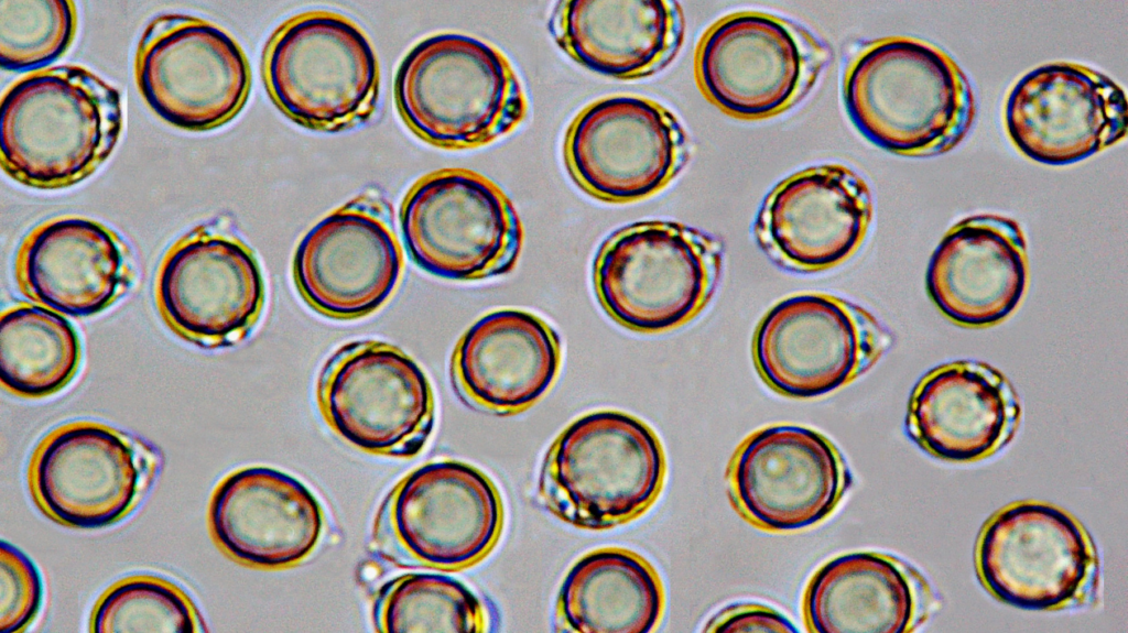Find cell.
I'll return each instance as SVG.
<instances>
[{"label":"cell","mask_w":1128,"mask_h":633,"mask_svg":"<svg viewBox=\"0 0 1128 633\" xmlns=\"http://www.w3.org/2000/svg\"><path fill=\"white\" fill-rule=\"evenodd\" d=\"M842 95L856 129L897 155L928 157L953 150L969 132L975 96L944 50L911 36L856 46L844 67Z\"/></svg>","instance_id":"cell-1"},{"label":"cell","mask_w":1128,"mask_h":633,"mask_svg":"<svg viewBox=\"0 0 1128 633\" xmlns=\"http://www.w3.org/2000/svg\"><path fill=\"white\" fill-rule=\"evenodd\" d=\"M122 125L119 90L91 70L58 65L26 74L1 99V167L28 187L73 186L108 159Z\"/></svg>","instance_id":"cell-2"},{"label":"cell","mask_w":1128,"mask_h":633,"mask_svg":"<svg viewBox=\"0 0 1128 633\" xmlns=\"http://www.w3.org/2000/svg\"><path fill=\"white\" fill-rule=\"evenodd\" d=\"M394 101L404 123L425 142L448 150L486 145L513 131L528 101L497 47L459 33L416 43L399 65Z\"/></svg>","instance_id":"cell-3"},{"label":"cell","mask_w":1128,"mask_h":633,"mask_svg":"<svg viewBox=\"0 0 1128 633\" xmlns=\"http://www.w3.org/2000/svg\"><path fill=\"white\" fill-rule=\"evenodd\" d=\"M665 474L654 430L628 413L600 410L579 416L555 438L538 492L561 521L601 531L642 515L659 498Z\"/></svg>","instance_id":"cell-4"},{"label":"cell","mask_w":1128,"mask_h":633,"mask_svg":"<svg viewBox=\"0 0 1128 633\" xmlns=\"http://www.w3.org/2000/svg\"><path fill=\"white\" fill-rule=\"evenodd\" d=\"M723 245L676 221L644 220L612 232L593 263L598 303L641 334L679 328L701 314L718 285Z\"/></svg>","instance_id":"cell-5"},{"label":"cell","mask_w":1128,"mask_h":633,"mask_svg":"<svg viewBox=\"0 0 1128 633\" xmlns=\"http://www.w3.org/2000/svg\"><path fill=\"white\" fill-rule=\"evenodd\" d=\"M505 509L495 482L462 461L427 462L388 493L375 517L371 549L399 568L457 571L497 545Z\"/></svg>","instance_id":"cell-6"},{"label":"cell","mask_w":1128,"mask_h":633,"mask_svg":"<svg viewBox=\"0 0 1128 633\" xmlns=\"http://www.w3.org/2000/svg\"><path fill=\"white\" fill-rule=\"evenodd\" d=\"M261 68L275 106L312 130L364 122L378 102L373 46L358 24L336 12L307 11L284 21L265 44Z\"/></svg>","instance_id":"cell-7"},{"label":"cell","mask_w":1128,"mask_h":633,"mask_svg":"<svg viewBox=\"0 0 1128 633\" xmlns=\"http://www.w3.org/2000/svg\"><path fill=\"white\" fill-rule=\"evenodd\" d=\"M832 59L829 47L801 24L761 11H737L712 23L694 53L704 97L740 120H764L793 108Z\"/></svg>","instance_id":"cell-8"},{"label":"cell","mask_w":1128,"mask_h":633,"mask_svg":"<svg viewBox=\"0 0 1128 633\" xmlns=\"http://www.w3.org/2000/svg\"><path fill=\"white\" fill-rule=\"evenodd\" d=\"M984 588L1007 604L1041 611L1093 607L1100 566L1091 534L1065 510L1018 501L993 514L975 547Z\"/></svg>","instance_id":"cell-9"},{"label":"cell","mask_w":1128,"mask_h":633,"mask_svg":"<svg viewBox=\"0 0 1128 633\" xmlns=\"http://www.w3.org/2000/svg\"><path fill=\"white\" fill-rule=\"evenodd\" d=\"M411 260L442 279L471 282L507 274L523 231L502 189L467 168L432 172L405 194L399 211Z\"/></svg>","instance_id":"cell-10"},{"label":"cell","mask_w":1128,"mask_h":633,"mask_svg":"<svg viewBox=\"0 0 1128 633\" xmlns=\"http://www.w3.org/2000/svg\"><path fill=\"white\" fill-rule=\"evenodd\" d=\"M890 331L845 298L804 293L783 298L760 319L752 360L776 393L813 399L866 373L891 347Z\"/></svg>","instance_id":"cell-11"},{"label":"cell","mask_w":1128,"mask_h":633,"mask_svg":"<svg viewBox=\"0 0 1128 633\" xmlns=\"http://www.w3.org/2000/svg\"><path fill=\"white\" fill-rule=\"evenodd\" d=\"M316 400L329 427L370 454L413 457L434 427L427 376L410 356L379 340L336 349L319 371Z\"/></svg>","instance_id":"cell-12"},{"label":"cell","mask_w":1128,"mask_h":633,"mask_svg":"<svg viewBox=\"0 0 1128 633\" xmlns=\"http://www.w3.org/2000/svg\"><path fill=\"white\" fill-rule=\"evenodd\" d=\"M134 77L160 119L192 132L228 123L245 107L251 88L250 65L239 43L217 24L180 13L160 14L145 26Z\"/></svg>","instance_id":"cell-13"},{"label":"cell","mask_w":1128,"mask_h":633,"mask_svg":"<svg viewBox=\"0 0 1128 633\" xmlns=\"http://www.w3.org/2000/svg\"><path fill=\"white\" fill-rule=\"evenodd\" d=\"M159 456L150 445L93 421L48 432L28 468L36 505L53 521L100 530L129 515L148 491Z\"/></svg>","instance_id":"cell-14"},{"label":"cell","mask_w":1128,"mask_h":633,"mask_svg":"<svg viewBox=\"0 0 1128 633\" xmlns=\"http://www.w3.org/2000/svg\"><path fill=\"white\" fill-rule=\"evenodd\" d=\"M154 301L165 325L203 348L243 340L265 306V284L253 251L220 221L200 223L174 241L155 279Z\"/></svg>","instance_id":"cell-15"},{"label":"cell","mask_w":1128,"mask_h":633,"mask_svg":"<svg viewBox=\"0 0 1128 633\" xmlns=\"http://www.w3.org/2000/svg\"><path fill=\"white\" fill-rule=\"evenodd\" d=\"M687 134L675 114L652 99L614 95L595 100L571 121L563 159L572 179L610 204L646 199L685 166Z\"/></svg>","instance_id":"cell-16"},{"label":"cell","mask_w":1128,"mask_h":633,"mask_svg":"<svg viewBox=\"0 0 1128 633\" xmlns=\"http://www.w3.org/2000/svg\"><path fill=\"white\" fill-rule=\"evenodd\" d=\"M852 484L849 469L824 435L809 427L772 425L751 433L735 450L727 485L736 511L768 532H794L827 519Z\"/></svg>","instance_id":"cell-17"},{"label":"cell","mask_w":1128,"mask_h":633,"mask_svg":"<svg viewBox=\"0 0 1128 633\" xmlns=\"http://www.w3.org/2000/svg\"><path fill=\"white\" fill-rule=\"evenodd\" d=\"M404 270L387 205L360 196L329 212L299 242L294 285L316 313L332 319L364 318L383 306Z\"/></svg>","instance_id":"cell-18"},{"label":"cell","mask_w":1128,"mask_h":633,"mask_svg":"<svg viewBox=\"0 0 1128 633\" xmlns=\"http://www.w3.org/2000/svg\"><path fill=\"white\" fill-rule=\"evenodd\" d=\"M1005 124L1015 146L1030 160L1067 165L1126 137V95L1108 76L1087 66L1045 64L1011 88Z\"/></svg>","instance_id":"cell-19"},{"label":"cell","mask_w":1128,"mask_h":633,"mask_svg":"<svg viewBox=\"0 0 1128 633\" xmlns=\"http://www.w3.org/2000/svg\"><path fill=\"white\" fill-rule=\"evenodd\" d=\"M874 214L866 181L839 163L810 166L779 182L753 223L761 249L802 273L835 268L861 247Z\"/></svg>","instance_id":"cell-20"},{"label":"cell","mask_w":1128,"mask_h":633,"mask_svg":"<svg viewBox=\"0 0 1128 633\" xmlns=\"http://www.w3.org/2000/svg\"><path fill=\"white\" fill-rule=\"evenodd\" d=\"M19 290L52 310L85 318L110 307L131 287L129 245L104 223L73 215L32 228L14 260Z\"/></svg>","instance_id":"cell-21"},{"label":"cell","mask_w":1128,"mask_h":633,"mask_svg":"<svg viewBox=\"0 0 1128 633\" xmlns=\"http://www.w3.org/2000/svg\"><path fill=\"white\" fill-rule=\"evenodd\" d=\"M1021 406L1007 378L991 365L957 360L923 374L908 404L907 435L925 452L951 462H977L1013 438Z\"/></svg>","instance_id":"cell-22"},{"label":"cell","mask_w":1128,"mask_h":633,"mask_svg":"<svg viewBox=\"0 0 1128 633\" xmlns=\"http://www.w3.org/2000/svg\"><path fill=\"white\" fill-rule=\"evenodd\" d=\"M208 522L214 541L230 558L253 568L284 569L315 549L324 515L301 481L273 468L252 466L218 483Z\"/></svg>","instance_id":"cell-23"},{"label":"cell","mask_w":1128,"mask_h":633,"mask_svg":"<svg viewBox=\"0 0 1128 633\" xmlns=\"http://www.w3.org/2000/svg\"><path fill=\"white\" fill-rule=\"evenodd\" d=\"M1027 243L1018 222L976 215L952 226L933 252L928 294L956 325L984 328L1005 320L1028 287Z\"/></svg>","instance_id":"cell-24"},{"label":"cell","mask_w":1128,"mask_h":633,"mask_svg":"<svg viewBox=\"0 0 1128 633\" xmlns=\"http://www.w3.org/2000/svg\"><path fill=\"white\" fill-rule=\"evenodd\" d=\"M940 607L922 572L879 552L826 561L811 577L802 601L807 631L818 633L914 632Z\"/></svg>","instance_id":"cell-25"},{"label":"cell","mask_w":1128,"mask_h":633,"mask_svg":"<svg viewBox=\"0 0 1128 633\" xmlns=\"http://www.w3.org/2000/svg\"><path fill=\"white\" fill-rule=\"evenodd\" d=\"M561 367L557 332L538 315L513 308L481 316L459 338L451 359L453 381L464 397L505 415L536 403Z\"/></svg>","instance_id":"cell-26"},{"label":"cell","mask_w":1128,"mask_h":633,"mask_svg":"<svg viewBox=\"0 0 1128 633\" xmlns=\"http://www.w3.org/2000/svg\"><path fill=\"white\" fill-rule=\"evenodd\" d=\"M549 30L578 64L621 80L663 69L684 39L681 6L664 0H568L556 2Z\"/></svg>","instance_id":"cell-27"},{"label":"cell","mask_w":1128,"mask_h":633,"mask_svg":"<svg viewBox=\"0 0 1128 633\" xmlns=\"http://www.w3.org/2000/svg\"><path fill=\"white\" fill-rule=\"evenodd\" d=\"M664 607L663 583L650 561L628 548L601 547L568 569L556 620L571 632L646 633L659 625Z\"/></svg>","instance_id":"cell-28"},{"label":"cell","mask_w":1128,"mask_h":633,"mask_svg":"<svg viewBox=\"0 0 1128 633\" xmlns=\"http://www.w3.org/2000/svg\"><path fill=\"white\" fill-rule=\"evenodd\" d=\"M83 358L73 325L52 309L17 303L0 316V381L24 399L56 394L77 374Z\"/></svg>","instance_id":"cell-29"},{"label":"cell","mask_w":1128,"mask_h":633,"mask_svg":"<svg viewBox=\"0 0 1128 633\" xmlns=\"http://www.w3.org/2000/svg\"><path fill=\"white\" fill-rule=\"evenodd\" d=\"M372 619L378 632H484L481 601L457 579L411 572L384 582L376 592Z\"/></svg>","instance_id":"cell-30"},{"label":"cell","mask_w":1128,"mask_h":633,"mask_svg":"<svg viewBox=\"0 0 1128 633\" xmlns=\"http://www.w3.org/2000/svg\"><path fill=\"white\" fill-rule=\"evenodd\" d=\"M199 612L175 582L156 575L123 577L98 598L90 618L95 633L200 632Z\"/></svg>","instance_id":"cell-31"},{"label":"cell","mask_w":1128,"mask_h":633,"mask_svg":"<svg viewBox=\"0 0 1128 633\" xmlns=\"http://www.w3.org/2000/svg\"><path fill=\"white\" fill-rule=\"evenodd\" d=\"M76 29L73 1L1 0V68L28 74L46 69L67 52Z\"/></svg>","instance_id":"cell-32"},{"label":"cell","mask_w":1128,"mask_h":633,"mask_svg":"<svg viewBox=\"0 0 1128 633\" xmlns=\"http://www.w3.org/2000/svg\"><path fill=\"white\" fill-rule=\"evenodd\" d=\"M43 583L34 563L2 541L0 547V632H22L36 618Z\"/></svg>","instance_id":"cell-33"},{"label":"cell","mask_w":1128,"mask_h":633,"mask_svg":"<svg viewBox=\"0 0 1128 633\" xmlns=\"http://www.w3.org/2000/svg\"><path fill=\"white\" fill-rule=\"evenodd\" d=\"M705 632H798L780 612L758 603H737L718 611Z\"/></svg>","instance_id":"cell-34"}]
</instances>
